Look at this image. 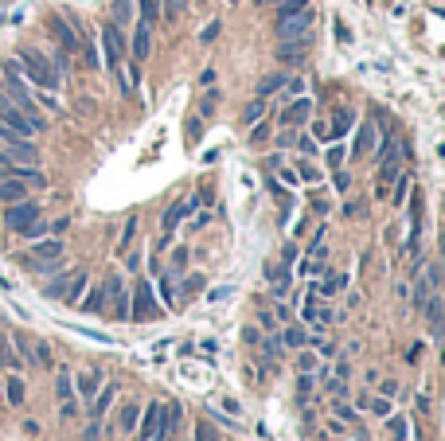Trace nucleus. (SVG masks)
<instances>
[{
  "label": "nucleus",
  "instance_id": "1",
  "mask_svg": "<svg viewBox=\"0 0 445 441\" xmlns=\"http://www.w3.org/2000/svg\"><path fill=\"white\" fill-rule=\"evenodd\" d=\"M16 67H20V75L32 78V86H39V90H59V67H55V63H47V55H39V51H20Z\"/></svg>",
  "mask_w": 445,
  "mask_h": 441
},
{
  "label": "nucleus",
  "instance_id": "2",
  "mask_svg": "<svg viewBox=\"0 0 445 441\" xmlns=\"http://www.w3.org/2000/svg\"><path fill=\"white\" fill-rule=\"evenodd\" d=\"M4 94H8L12 102H16L20 110H24L28 118H32V121H39V125H43L39 106H35V98H32V90H28V82H24V75H20V67H16V63H4Z\"/></svg>",
  "mask_w": 445,
  "mask_h": 441
},
{
  "label": "nucleus",
  "instance_id": "3",
  "mask_svg": "<svg viewBox=\"0 0 445 441\" xmlns=\"http://www.w3.org/2000/svg\"><path fill=\"white\" fill-rule=\"evenodd\" d=\"M0 125L12 129V133H20V137H35V133L43 129L39 121H32L24 110H20V106L12 102V98H8L4 90H0Z\"/></svg>",
  "mask_w": 445,
  "mask_h": 441
},
{
  "label": "nucleus",
  "instance_id": "4",
  "mask_svg": "<svg viewBox=\"0 0 445 441\" xmlns=\"http://www.w3.org/2000/svg\"><path fill=\"white\" fill-rule=\"evenodd\" d=\"M102 51H106V67L118 75L121 63H126V35H121V27L114 24V20L102 27Z\"/></svg>",
  "mask_w": 445,
  "mask_h": 441
},
{
  "label": "nucleus",
  "instance_id": "5",
  "mask_svg": "<svg viewBox=\"0 0 445 441\" xmlns=\"http://www.w3.org/2000/svg\"><path fill=\"white\" fill-rule=\"evenodd\" d=\"M39 204H35V199H16V204H8V211H4V227L8 230H28L32 227V223H39Z\"/></svg>",
  "mask_w": 445,
  "mask_h": 441
},
{
  "label": "nucleus",
  "instance_id": "6",
  "mask_svg": "<svg viewBox=\"0 0 445 441\" xmlns=\"http://www.w3.org/2000/svg\"><path fill=\"white\" fill-rule=\"evenodd\" d=\"M312 8H301L297 16H286V20H277V35L281 39H305V35H312L309 27H312Z\"/></svg>",
  "mask_w": 445,
  "mask_h": 441
},
{
  "label": "nucleus",
  "instance_id": "7",
  "mask_svg": "<svg viewBox=\"0 0 445 441\" xmlns=\"http://www.w3.org/2000/svg\"><path fill=\"white\" fill-rule=\"evenodd\" d=\"M129 316H133V321H152V316H160L157 297H152V285H149V281H141V285H137V293H133V309H129Z\"/></svg>",
  "mask_w": 445,
  "mask_h": 441
},
{
  "label": "nucleus",
  "instance_id": "8",
  "mask_svg": "<svg viewBox=\"0 0 445 441\" xmlns=\"http://www.w3.org/2000/svg\"><path fill=\"white\" fill-rule=\"evenodd\" d=\"M149 47H152V24L149 20H133V43H129V59L145 63L149 59Z\"/></svg>",
  "mask_w": 445,
  "mask_h": 441
},
{
  "label": "nucleus",
  "instance_id": "9",
  "mask_svg": "<svg viewBox=\"0 0 445 441\" xmlns=\"http://www.w3.org/2000/svg\"><path fill=\"white\" fill-rule=\"evenodd\" d=\"M51 32H55V39L63 43V51L67 55L83 51V35L75 32V24H67V16H51Z\"/></svg>",
  "mask_w": 445,
  "mask_h": 441
},
{
  "label": "nucleus",
  "instance_id": "10",
  "mask_svg": "<svg viewBox=\"0 0 445 441\" xmlns=\"http://www.w3.org/2000/svg\"><path fill=\"white\" fill-rule=\"evenodd\" d=\"M309 113H312V102L309 98H293V102L286 106V113H281V125L286 129H297V125H305V121H309Z\"/></svg>",
  "mask_w": 445,
  "mask_h": 441
},
{
  "label": "nucleus",
  "instance_id": "11",
  "mask_svg": "<svg viewBox=\"0 0 445 441\" xmlns=\"http://www.w3.org/2000/svg\"><path fill=\"white\" fill-rule=\"evenodd\" d=\"M63 242L59 238H39V242H32V254H28V262H55V258H63Z\"/></svg>",
  "mask_w": 445,
  "mask_h": 441
},
{
  "label": "nucleus",
  "instance_id": "12",
  "mask_svg": "<svg viewBox=\"0 0 445 441\" xmlns=\"http://www.w3.org/2000/svg\"><path fill=\"white\" fill-rule=\"evenodd\" d=\"M375 144H379V129H375V121H363L360 133H355L352 153H355V156H371V153H375Z\"/></svg>",
  "mask_w": 445,
  "mask_h": 441
},
{
  "label": "nucleus",
  "instance_id": "13",
  "mask_svg": "<svg viewBox=\"0 0 445 441\" xmlns=\"http://www.w3.org/2000/svg\"><path fill=\"white\" fill-rule=\"evenodd\" d=\"M309 39H312V35H305V39H281L277 59H281V63H301L305 55H309Z\"/></svg>",
  "mask_w": 445,
  "mask_h": 441
},
{
  "label": "nucleus",
  "instance_id": "14",
  "mask_svg": "<svg viewBox=\"0 0 445 441\" xmlns=\"http://www.w3.org/2000/svg\"><path fill=\"white\" fill-rule=\"evenodd\" d=\"M106 297H114V316L126 321V316H129V297H126V289H121V278H109L106 281Z\"/></svg>",
  "mask_w": 445,
  "mask_h": 441
},
{
  "label": "nucleus",
  "instance_id": "15",
  "mask_svg": "<svg viewBox=\"0 0 445 441\" xmlns=\"http://www.w3.org/2000/svg\"><path fill=\"white\" fill-rule=\"evenodd\" d=\"M16 199H28V184L16 176H0V204H16Z\"/></svg>",
  "mask_w": 445,
  "mask_h": 441
},
{
  "label": "nucleus",
  "instance_id": "16",
  "mask_svg": "<svg viewBox=\"0 0 445 441\" xmlns=\"http://www.w3.org/2000/svg\"><path fill=\"white\" fill-rule=\"evenodd\" d=\"M55 395H59V402H63V418H71L75 414V406H71V402H75V379H71L67 371H63L59 383H55Z\"/></svg>",
  "mask_w": 445,
  "mask_h": 441
},
{
  "label": "nucleus",
  "instance_id": "17",
  "mask_svg": "<svg viewBox=\"0 0 445 441\" xmlns=\"http://www.w3.org/2000/svg\"><path fill=\"white\" fill-rule=\"evenodd\" d=\"M86 285H90L86 270H75V278H71V285H67V293H63V301H67V305H78V301H83V293H86Z\"/></svg>",
  "mask_w": 445,
  "mask_h": 441
},
{
  "label": "nucleus",
  "instance_id": "18",
  "mask_svg": "<svg viewBox=\"0 0 445 441\" xmlns=\"http://www.w3.org/2000/svg\"><path fill=\"white\" fill-rule=\"evenodd\" d=\"M102 387V371H83L78 375V399H94Z\"/></svg>",
  "mask_w": 445,
  "mask_h": 441
},
{
  "label": "nucleus",
  "instance_id": "19",
  "mask_svg": "<svg viewBox=\"0 0 445 441\" xmlns=\"http://www.w3.org/2000/svg\"><path fill=\"white\" fill-rule=\"evenodd\" d=\"M75 309H83V313H102V309H106V289H90V293H83V301H78Z\"/></svg>",
  "mask_w": 445,
  "mask_h": 441
},
{
  "label": "nucleus",
  "instance_id": "20",
  "mask_svg": "<svg viewBox=\"0 0 445 441\" xmlns=\"http://www.w3.org/2000/svg\"><path fill=\"white\" fill-rule=\"evenodd\" d=\"M114 395H118L114 387H98V395L90 399V414H94V418H102V414H106V410H109V402H114Z\"/></svg>",
  "mask_w": 445,
  "mask_h": 441
},
{
  "label": "nucleus",
  "instance_id": "21",
  "mask_svg": "<svg viewBox=\"0 0 445 441\" xmlns=\"http://www.w3.org/2000/svg\"><path fill=\"white\" fill-rule=\"evenodd\" d=\"M160 402H152L149 410H145V422H141V430H133V433H141V437H152V433H157V426H160Z\"/></svg>",
  "mask_w": 445,
  "mask_h": 441
},
{
  "label": "nucleus",
  "instance_id": "22",
  "mask_svg": "<svg viewBox=\"0 0 445 441\" xmlns=\"http://www.w3.org/2000/svg\"><path fill=\"white\" fill-rule=\"evenodd\" d=\"M281 344H286V348H305V344H309V332H305L301 324H289V328L281 332Z\"/></svg>",
  "mask_w": 445,
  "mask_h": 441
},
{
  "label": "nucleus",
  "instance_id": "23",
  "mask_svg": "<svg viewBox=\"0 0 445 441\" xmlns=\"http://www.w3.org/2000/svg\"><path fill=\"white\" fill-rule=\"evenodd\" d=\"M137 418H141V406H137V402H126V406H121V414H118V426L126 433H133L137 430Z\"/></svg>",
  "mask_w": 445,
  "mask_h": 441
},
{
  "label": "nucleus",
  "instance_id": "24",
  "mask_svg": "<svg viewBox=\"0 0 445 441\" xmlns=\"http://www.w3.org/2000/svg\"><path fill=\"white\" fill-rule=\"evenodd\" d=\"M192 199H184V204H176V207H172V211H164V230H176L180 227V219H184V215L188 211H192Z\"/></svg>",
  "mask_w": 445,
  "mask_h": 441
},
{
  "label": "nucleus",
  "instance_id": "25",
  "mask_svg": "<svg viewBox=\"0 0 445 441\" xmlns=\"http://www.w3.org/2000/svg\"><path fill=\"white\" fill-rule=\"evenodd\" d=\"M352 121H355L352 110H340L336 118H332V129H328V137H344L348 129H352Z\"/></svg>",
  "mask_w": 445,
  "mask_h": 441
},
{
  "label": "nucleus",
  "instance_id": "26",
  "mask_svg": "<svg viewBox=\"0 0 445 441\" xmlns=\"http://www.w3.org/2000/svg\"><path fill=\"white\" fill-rule=\"evenodd\" d=\"M281 86H286V75H266L258 82V98H269V94H277Z\"/></svg>",
  "mask_w": 445,
  "mask_h": 441
},
{
  "label": "nucleus",
  "instance_id": "27",
  "mask_svg": "<svg viewBox=\"0 0 445 441\" xmlns=\"http://www.w3.org/2000/svg\"><path fill=\"white\" fill-rule=\"evenodd\" d=\"M301 8H309V0H277V20L286 16H297Z\"/></svg>",
  "mask_w": 445,
  "mask_h": 441
},
{
  "label": "nucleus",
  "instance_id": "28",
  "mask_svg": "<svg viewBox=\"0 0 445 441\" xmlns=\"http://www.w3.org/2000/svg\"><path fill=\"white\" fill-rule=\"evenodd\" d=\"M129 16H133V0H118V4H114V24L126 27Z\"/></svg>",
  "mask_w": 445,
  "mask_h": 441
},
{
  "label": "nucleus",
  "instance_id": "29",
  "mask_svg": "<svg viewBox=\"0 0 445 441\" xmlns=\"http://www.w3.org/2000/svg\"><path fill=\"white\" fill-rule=\"evenodd\" d=\"M28 359H32L35 367H51V348L39 340V344H32V356H28Z\"/></svg>",
  "mask_w": 445,
  "mask_h": 441
},
{
  "label": "nucleus",
  "instance_id": "30",
  "mask_svg": "<svg viewBox=\"0 0 445 441\" xmlns=\"http://www.w3.org/2000/svg\"><path fill=\"white\" fill-rule=\"evenodd\" d=\"M266 113V98H254L250 106H246V113H243V121L246 125H258V118Z\"/></svg>",
  "mask_w": 445,
  "mask_h": 441
},
{
  "label": "nucleus",
  "instance_id": "31",
  "mask_svg": "<svg viewBox=\"0 0 445 441\" xmlns=\"http://www.w3.org/2000/svg\"><path fill=\"white\" fill-rule=\"evenodd\" d=\"M406 195H410V176H398V180H395V199H391V204L403 207V204H406Z\"/></svg>",
  "mask_w": 445,
  "mask_h": 441
},
{
  "label": "nucleus",
  "instance_id": "32",
  "mask_svg": "<svg viewBox=\"0 0 445 441\" xmlns=\"http://www.w3.org/2000/svg\"><path fill=\"white\" fill-rule=\"evenodd\" d=\"M133 230H137V219H129V223H126V230H121V242H118V254H126V250H129V242H133Z\"/></svg>",
  "mask_w": 445,
  "mask_h": 441
},
{
  "label": "nucleus",
  "instance_id": "33",
  "mask_svg": "<svg viewBox=\"0 0 445 441\" xmlns=\"http://www.w3.org/2000/svg\"><path fill=\"white\" fill-rule=\"evenodd\" d=\"M8 402H12V406L24 402V383H20V379H8Z\"/></svg>",
  "mask_w": 445,
  "mask_h": 441
},
{
  "label": "nucleus",
  "instance_id": "34",
  "mask_svg": "<svg viewBox=\"0 0 445 441\" xmlns=\"http://www.w3.org/2000/svg\"><path fill=\"white\" fill-rule=\"evenodd\" d=\"M0 367H20L16 359H12V352H8V336H0Z\"/></svg>",
  "mask_w": 445,
  "mask_h": 441
},
{
  "label": "nucleus",
  "instance_id": "35",
  "mask_svg": "<svg viewBox=\"0 0 445 441\" xmlns=\"http://www.w3.org/2000/svg\"><path fill=\"white\" fill-rule=\"evenodd\" d=\"M83 441H102V418H94V422L83 430Z\"/></svg>",
  "mask_w": 445,
  "mask_h": 441
},
{
  "label": "nucleus",
  "instance_id": "36",
  "mask_svg": "<svg viewBox=\"0 0 445 441\" xmlns=\"http://www.w3.org/2000/svg\"><path fill=\"white\" fill-rule=\"evenodd\" d=\"M281 90H286L289 98H301V94H305V82H301V78H286V86H281Z\"/></svg>",
  "mask_w": 445,
  "mask_h": 441
},
{
  "label": "nucleus",
  "instance_id": "37",
  "mask_svg": "<svg viewBox=\"0 0 445 441\" xmlns=\"http://www.w3.org/2000/svg\"><path fill=\"white\" fill-rule=\"evenodd\" d=\"M195 441H219V433H215V426H207V422H200V430H195Z\"/></svg>",
  "mask_w": 445,
  "mask_h": 441
},
{
  "label": "nucleus",
  "instance_id": "38",
  "mask_svg": "<svg viewBox=\"0 0 445 441\" xmlns=\"http://www.w3.org/2000/svg\"><path fill=\"white\" fill-rule=\"evenodd\" d=\"M344 164V149H328V168H340Z\"/></svg>",
  "mask_w": 445,
  "mask_h": 441
},
{
  "label": "nucleus",
  "instance_id": "39",
  "mask_svg": "<svg viewBox=\"0 0 445 441\" xmlns=\"http://www.w3.org/2000/svg\"><path fill=\"white\" fill-rule=\"evenodd\" d=\"M297 176H301V180H320V172L312 168V164H301V168H297Z\"/></svg>",
  "mask_w": 445,
  "mask_h": 441
},
{
  "label": "nucleus",
  "instance_id": "40",
  "mask_svg": "<svg viewBox=\"0 0 445 441\" xmlns=\"http://www.w3.org/2000/svg\"><path fill=\"white\" fill-rule=\"evenodd\" d=\"M391 430H395L398 441H406V418H395V422H391Z\"/></svg>",
  "mask_w": 445,
  "mask_h": 441
},
{
  "label": "nucleus",
  "instance_id": "41",
  "mask_svg": "<svg viewBox=\"0 0 445 441\" xmlns=\"http://www.w3.org/2000/svg\"><path fill=\"white\" fill-rule=\"evenodd\" d=\"M215 35H219V20H215V24H207V32H203L200 39H203V43H211V39H215Z\"/></svg>",
  "mask_w": 445,
  "mask_h": 441
},
{
  "label": "nucleus",
  "instance_id": "42",
  "mask_svg": "<svg viewBox=\"0 0 445 441\" xmlns=\"http://www.w3.org/2000/svg\"><path fill=\"white\" fill-rule=\"evenodd\" d=\"M301 153H305V156H312V153H317V144H312V137H301Z\"/></svg>",
  "mask_w": 445,
  "mask_h": 441
},
{
  "label": "nucleus",
  "instance_id": "43",
  "mask_svg": "<svg viewBox=\"0 0 445 441\" xmlns=\"http://www.w3.org/2000/svg\"><path fill=\"white\" fill-rule=\"evenodd\" d=\"M258 321L266 324V328H274V324H277V321H274V313H266V309H262V313H258Z\"/></svg>",
  "mask_w": 445,
  "mask_h": 441
},
{
  "label": "nucleus",
  "instance_id": "44",
  "mask_svg": "<svg viewBox=\"0 0 445 441\" xmlns=\"http://www.w3.org/2000/svg\"><path fill=\"white\" fill-rule=\"evenodd\" d=\"M258 4H277V0H258Z\"/></svg>",
  "mask_w": 445,
  "mask_h": 441
},
{
  "label": "nucleus",
  "instance_id": "45",
  "mask_svg": "<svg viewBox=\"0 0 445 441\" xmlns=\"http://www.w3.org/2000/svg\"><path fill=\"white\" fill-rule=\"evenodd\" d=\"M160 4H164V0H160Z\"/></svg>",
  "mask_w": 445,
  "mask_h": 441
}]
</instances>
